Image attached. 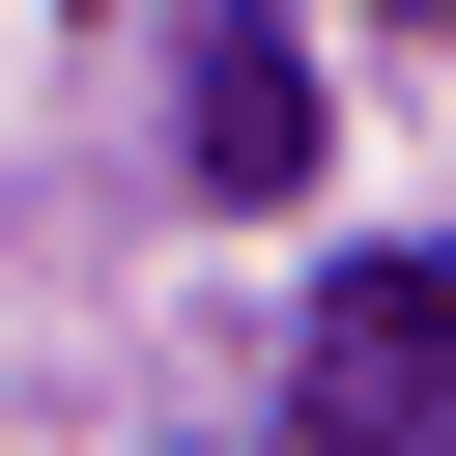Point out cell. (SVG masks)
Returning a JSON list of instances; mask_svg holds the SVG:
<instances>
[{"instance_id":"cell-1","label":"cell","mask_w":456,"mask_h":456,"mask_svg":"<svg viewBox=\"0 0 456 456\" xmlns=\"http://www.w3.org/2000/svg\"><path fill=\"white\" fill-rule=\"evenodd\" d=\"M314 456H456V256L314 285Z\"/></svg>"},{"instance_id":"cell-3","label":"cell","mask_w":456,"mask_h":456,"mask_svg":"<svg viewBox=\"0 0 456 456\" xmlns=\"http://www.w3.org/2000/svg\"><path fill=\"white\" fill-rule=\"evenodd\" d=\"M399 28H456V0H399Z\"/></svg>"},{"instance_id":"cell-2","label":"cell","mask_w":456,"mask_h":456,"mask_svg":"<svg viewBox=\"0 0 456 456\" xmlns=\"http://www.w3.org/2000/svg\"><path fill=\"white\" fill-rule=\"evenodd\" d=\"M285 171H314V57L228 28V57H200V200H285Z\"/></svg>"}]
</instances>
